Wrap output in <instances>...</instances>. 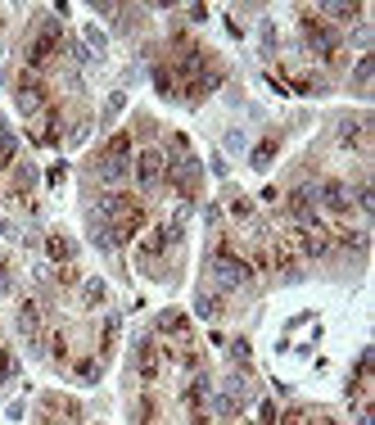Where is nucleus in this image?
Segmentation results:
<instances>
[{
  "label": "nucleus",
  "instance_id": "nucleus-1",
  "mask_svg": "<svg viewBox=\"0 0 375 425\" xmlns=\"http://www.w3.org/2000/svg\"><path fill=\"white\" fill-rule=\"evenodd\" d=\"M64 50V28L59 23H37L28 37V46H23V59H28V73H41V68L50 64V59Z\"/></svg>",
  "mask_w": 375,
  "mask_h": 425
},
{
  "label": "nucleus",
  "instance_id": "nucleus-2",
  "mask_svg": "<svg viewBox=\"0 0 375 425\" xmlns=\"http://www.w3.org/2000/svg\"><path fill=\"white\" fill-rule=\"evenodd\" d=\"M14 105H19L23 118H37L41 109L50 105V91H46V82H41V73H28V68H23L19 78H14Z\"/></svg>",
  "mask_w": 375,
  "mask_h": 425
},
{
  "label": "nucleus",
  "instance_id": "nucleus-3",
  "mask_svg": "<svg viewBox=\"0 0 375 425\" xmlns=\"http://www.w3.org/2000/svg\"><path fill=\"white\" fill-rule=\"evenodd\" d=\"M208 262H212V271L221 276V285H226V290H235V285H249V280H253V267H249V262H244L226 240L212 249V258H208Z\"/></svg>",
  "mask_w": 375,
  "mask_h": 425
},
{
  "label": "nucleus",
  "instance_id": "nucleus-4",
  "mask_svg": "<svg viewBox=\"0 0 375 425\" xmlns=\"http://www.w3.org/2000/svg\"><path fill=\"white\" fill-rule=\"evenodd\" d=\"M317 199H321V208H326L335 222H348V217H353V199H348V186H344V181H335V177L317 186Z\"/></svg>",
  "mask_w": 375,
  "mask_h": 425
},
{
  "label": "nucleus",
  "instance_id": "nucleus-5",
  "mask_svg": "<svg viewBox=\"0 0 375 425\" xmlns=\"http://www.w3.org/2000/svg\"><path fill=\"white\" fill-rule=\"evenodd\" d=\"M163 172H167L163 150H140V154H136V181H140V190H154V186L163 181Z\"/></svg>",
  "mask_w": 375,
  "mask_h": 425
},
{
  "label": "nucleus",
  "instance_id": "nucleus-6",
  "mask_svg": "<svg viewBox=\"0 0 375 425\" xmlns=\"http://www.w3.org/2000/svg\"><path fill=\"white\" fill-rule=\"evenodd\" d=\"M37 412H46L50 421H59V425H77L82 421V403L77 398H64V394H41Z\"/></svg>",
  "mask_w": 375,
  "mask_h": 425
},
{
  "label": "nucleus",
  "instance_id": "nucleus-7",
  "mask_svg": "<svg viewBox=\"0 0 375 425\" xmlns=\"http://www.w3.org/2000/svg\"><path fill=\"white\" fill-rule=\"evenodd\" d=\"M244 376H226V385H221V394H217V416L221 421H235V416H240V407H244Z\"/></svg>",
  "mask_w": 375,
  "mask_h": 425
},
{
  "label": "nucleus",
  "instance_id": "nucleus-8",
  "mask_svg": "<svg viewBox=\"0 0 375 425\" xmlns=\"http://www.w3.org/2000/svg\"><path fill=\"white\" fill-rule=\"evenodd\" d=\"M158 367H163V362H158V344L145 335L140 344H136V376L154 385V380H158Z\"/></svg>",
  "mask_w": 375,
  "mask_h": 425
},
{
  "label": "nucleus",
  "instance_id": "nucleus-9",
  "mask_svg": "<svg viewBox=\"0 0 375 425\" xmlns=\"http://www.w3.org/2000/svg\"><path fill=\"white\" fill-rule=\"evenodd\" d=\"M366 136H371V118H339V145L344 150H362Z\"/></svg>",
  "mask_w": 375,
  "mask_h": 425
},
{
  "label": "nucleus",
  "instance_id": "nucleus-10",
  "mask_svg": "<svg viewBox=\"0 0 375 425\" xmlns=\"http://www.w3.org/2000/svg\"><path fill=\"white\" fill-rule=\"evenodd\" d=\"M19 335L28 339V344H37V339H41V303L37 299H23V308H19Z\"/></svg>",
  "mask_w": 375,
  "mask_h": 425
},
{
  "label": "nucleus",
  "instance_id": "nucleus-11",
  "mask_svg": "<svg viewBox=\"0 0 375 425\" xmlns=\"http://www.w3.org/2000/svg\"><path fill=\"white\" fill-rule=\"evenodd\" d=\"M32 186H37V168H32V163H14V172H10V195L28 204V190H32Z\"/></svg>",
  "mask_w": 375,
  "mask_h": 425
},
{
  "label": "nucleus",
  "instance_id": "nucleus-12",
  "mask_svg": "<svg viewBox=\"0 0 375 425\" xmlns=\"http://www.w3.org/2000/svg\"><path fill=\"white\" fill-rule=\"evenodd\" d=\"M181 398H185V407H190V412H203V403H208V376H203V371H194L190 385L181 389Z\"/></svg>",
  "mask_w": 375,
  "mask_h": 425
},
{
  "label": "nucleus",
  "instance_id": "nucleus-13",
  "mask_svg": "<svg viewBox=\"0 0 375 425\" xmlns=\"http://www.w3.org/2000/svg\"><path fill=\"white\" fill-rule=\"evenodd\" d=\"M73 253H77V244L68 240L64 231H50L46 235V258L50 262H73Z\"/></svg>",
  "mask_w": 375,
  "mask_h": 425
},
{
  "label": "nucleus",
  "instance_id": "nucleus-14",
  "mask_svg": "<svg viewBox=\"0 0 375 425\" xmlns=\"http://www.w3.org/2000/svg\"><path fill=\"white\" fill-rule=\"evenodd\" d=\"M221 308H226V303H221L212 290H199V294H194V312H199L203 321H217V317H221Z\"/></svg>",
  "mask_w": 375,
  "mask_h": 425
},
{
  "label": "nucleus",
  "instance_id": "nucleus-15",
  "mask_svg": "<svg viewBox=\"0 0 375 425\" xmlns=\"http://www.w3.org/2000/svg\"><path fill=\"white\" fill-rule=\"evenodd\" d=\"M95 168H100V181H104V186H118L127 177V163H122V159H109V154H100Z\"/></svg>",
  "mask_w": 375,
  "mask_h": 425
},
{
  "label": "nucleus",
  "instance_id": "nucleus-16",
  "mask_svg": "<svg viewBox=\"0 0 375 425\" xmlns=\"http://www.w3.org/2000/svg\"><path fill=\"white\" fill-rule=\"evenodd\" d=\"M46 358H50V362H68V330H64V326L46 335Z\"/></svg>",
  "mask_w": 375,
  "mask_h": 425
},
{
  "label": "nucleus",
  "instance_id": "nucleus-17",
  "mask_svg": "<svg viewBox=\"0 0 375 425\" xmlns=\"http://www.w3.org/2000/svg\"><path fill=\"white\" fill-rule=\"evenodd\" d=\"M158 330H163V335H190V321H185V312L167 308L163 317H158Z\"/></svg>",
  "mask_w": 375,
  "mask_h": 425
},
{
  "label": "nucleus",
  "instance_id": "nucleus-18",
  "mask_svg": "<svg viewBox=\"0 0 375 425\" xmlns=\"http://www.w3.org/2000/svg\"><path fill=\"white\" fill-rule=\"evenodd\" d=\"M118 330H122V321H118V317H109L104 326H100V358H109V353H113V344H118Z\"/></svg>",
  "mask_w": 375,
  "mask_h": 425
},
{
  "label": "nucleus",
  "instance_id": "nucleus-19",
  "mask_svg": "<svg viewBox=\"0 0 375 425\" xmlns=\"http://www.w3.org/2000/svg\"><path fill=\"white\" fill-rule=\"evenodd\" d=\"M104 280H82V308H100L104 303Z\"/></svg>",
  "mask_w": 375,
  "mask_h": 425
},
{
  "label": "nucleus",
  "instance_id": "nucleus-20",
  "mask_svg": "<svg viewBox=\"0 0 375 425\" xmlns=\"http://www.w3.org/2000/svg\"><path fill=\"white\" fill-rule=\"evenodd\" d=\"M104 154H109V159H122V163H127V154H131V136H127V132H113V136H109V145H104Z\"/></svg>",
  "mask_w": 375,
  "mask_h": 425
},
{
  "label": "nucleus",
  "instance_id": "nucleus-21",
  "mask_svg": "<svg viewBox=\"0 0 375 425\" xmlns=\"http://www.w3.org/2000/svg\"><path fill=\"white\" fill-rule=\"evenodd\" d=\"M14 154H19V136L10 127H0V163H14Z\"/></svg>",
  "mask_w": 375,
  "mask_h": 425
},
{
  "label": "nucleus",
  "instance_id": "nucleus-22",
  "mask_svg": "<svg viewBox=\"0 0 375 425\" xmlns=\"http://www.w3.org/2000/svg\"><path fill=\"white\" fill-rule=\"evenodd\" d=\"M371 73H375V59H371V55H362V59H357V73H353V87H357V91H366Z\"/></svg>",
  "mask_w": 375,
  "mask_h": 425
},
{
  "label": "nucleus",
  "instance_id": "nucleus-23",
  "mask_svg": "<svg viewBox=\"0 0 375 425\" xmlns=\"http://www.w3.org/2000/svg\"><path fill=\"white\" fill-rule=\"evenodd\" d=\"M19 376V358H14L10 348H0V385H5V380H14Z\"/></svg>",
  "mask_w": 375,
  "mask_h": 425
},
{
  "label": "nucleus",
  "instance_id": "nucleus-24",
  "mask_svg": "<svg viewBox=\"0 0 375 425\" xmlns=\"http://www.w3.org/2000/svg\"><path fill=\"white\" fill-rule=\"evenodd\" d=\"M231 217H235V222H253V199L235 195V199H231Z\"/></svg>",
  "mask_w": 375,
  "mask_h": 425
},
{
  "label": "nucleus",
  "instance_id": "nucleus-25",
  "mask_svg": "<svg viewBox=\"0 0 375 425\" xmlns=\"http://www.w3.org/2000/svg\"><path fill=\"white\" fill-rule=\"evenodd\" d=\"M154 87L163 91V96H176V82H172V73H167V64L154 68Z\"/></svg>",
  "mask_w": 375,
  "mask_h": 425
},
{
  "label": "nucleus",
  "instance_id": "nucleus-26",
  "mask_svg": "<svg viewBox=\"0 0 375 425\" xmlns=\"http://www.w3.org/2000/svg\"><path fill=\"white\" fill-rule=\"evenodd\" d=\"M280 425H312V412L308 407H289V412L280 416Z\"/></svg>",
  "mask_w": 375,
  "mask_h": 425
},
{
  "label": "nucleus",
  "instance_id": "nucleus-27",
  "mask_svg": "<svg viewBox=\"0 0 375 425\" xmlns=\"http://www.w3.org/2000/svg\"><path fill=\"white\" fill-rule=\"evenodd\" d=\"M271 159H276V141H267V145H258V150H253V168H267Z\"/></svg>",
  "mask_w": 375,
  "mask_h": 425
},
{
  "label": "nucleus",
  "instance_id": "nucleus-28",
  "mask_svg": "<svg viewBox=\"0 0 375 425\" xmlns=\"http://www.w3.org/2000/svg\"><path fill=\"white\" fill-rule=\"evenodd\" d=\"M258 421L262 425H276V403H271V398H262V403H258Z\"/></svg>",
  "mask_w": 375,
  "mask_h": 425
},
{
  "label": "nucleus",
  "instance_id": "nucleus-29",
  "mask_svg": "<svg viewBox=\"0 0 375 425\" xmlns=\"http://www.w3.org/2000/svg\"><path fill=\"white\" fill-rule=\"evenodd\" d=\"M77 380H100V362H77Z\"/></svg>",
  "mask_w": 375,
  "mask_h": 425
},
{
  "label": "nucleus",
  "instance_id": "nucleus-30",
  "mask_svg": "<svg viewBox=\"0 0 375 425\" xmlns=\"http://www.w3.org/2000/svg\"><path fill=\"white\" fill-rule=\"evenodd\" d=\"M86 46H91V55H100V50H104V32H100V28H86Z\"/></svg>",
  "mask_w": 375,
  "mask_h": 425
},
{
  "label": "nucleus",
  "instance_id": "nucleus-31",
  "mask_svg": "<svg viewBox=\"0 0 375 425\" xmlns=\"http://www.w3.org/2000/svg\"><path fill=\"white\" fill-rule=\"evenodd\" d=\"M231 353H235V362H240V367H249V339H235Z\"/></svg>",
  "mask_w": 375,
  "mask_h": 425
},
{
  "label": "nucleus",
  "instance_id": "nucleus-32",
  "mask_svg": "<svg viewBox=\"0 0 375 425\" xmlns=\"http://www.w3.org/2000/svg\"><path fill=\"white\" fill-rule=\"evenodd\" d=\"M0 294H14V271L0 262Z\"/></svg>",
  "mask_w": 375,
  "mask_h": 425
},
{
  "label": "nucleus",
  "instance_id": "nucleus-33",
  "mask_svg": "<svg viewBox=\"0 0 375 425\" xmlns=\"http://www.w3.org/2000/svg\"><path fill=\"white\" fill-rule=\"evenodd\" d=\"M64 177H68V168H64V163H55V168H50V177H46V181H50V186H64Z\"/></svg>",
  "mask_w": 375,
  "mask_h": 425
},
{
  "label": "nucleus",
  "instance_id": "nucleus-34",
  "mask_svg": "<svg viewBox=\"0 0 375 425\" xmlns=\"http://www.w3.org/2000/svg\"><path fill=\"white\" fill-rule=\"evenodd\" d=\"M0 55H5V50H0Z\"/></svg>",
  "mask_w": 375,
  "mask_h": 425
}]
</instances>
